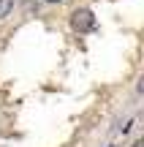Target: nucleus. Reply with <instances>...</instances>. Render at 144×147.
<instances>
[{"label":"nucleus","mask_w":144,"mask_h":147,"mask_svg":"<svg viewBox=\"0 0 144 147\" xmlns=\"http://www.w3.org/2000/svg\"><path fill=\"white\" fill-rule=\"evenodd\" d=\"M74 27L76 30H92L95 27V16H92V11H87V8H82V11H74Z\"/></svg>","instance_id":"nucleus-1"},{"label":"nucleus","mask_w":144,"mask_h":147,"mask_svg":"<svg viewBox=\"0 0 144 147\" xmlns=\"http://www.w3.org/2000/svg\"><path fill=\"white\" fill-rule=\"evenodd\" d=\"M11 8H14V0H0V19H3V16H8Z\"/></svg>","instance_id":"nucleus-2"},{"label":"nucleus","mask_w":144,"mask_h":147,"mask_svg":"<svg viewBox=\"0 0 144 147\" xmlns=\"http://www.w3.org/2000/svg\"><path fill=\"white\" fill-rule=\"evenodd\" d=\"M46 3H63V0H46Z\"/></svg>","instance_id":"nucleus-3"},{"label":"nucleus","mask_w":144,"mask_h":147,"mask_svg":"<svg viewBox=\"0 0 144 147\" xmlns=\"http://www.w3.org/2000/svg\"><path fill=\"white\" fill-rule=\"evenodd\" d=\"M133 147H144V144H141V142H136V144H133Z\"/></svg>","instance_id":"nucleus-4"}]
</instances>
